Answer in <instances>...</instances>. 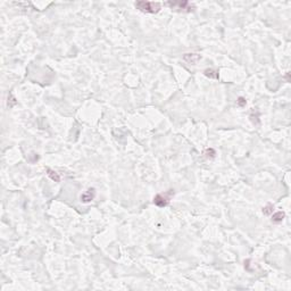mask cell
Instances as JSON below:
<instances>
[{
	"label": "cell",
	"mask_w": 291,
	"mask_h": 291,
	"mask_svg": "<svg viewBox=\"0 0 291 291\" xmlns=\"http://www.w3.org/2000/svg\"><path fill=\"white\" fill-rule=\"evenodd\" d=\"M203 74H205V76H207V78H218V72L217 71H215V69L213 68H207L203 71Z\"/></svg>",
	"instance_id": "cell-7"
},
{
	"label": "cell",
	"mask_w": 291,
	"mask_h": 291,
	"mask_svg": "<svg viewBox=\"0 0 291 291\" xmlns=\"http://www.w3.org/2000/svg\"><path fill=\"white\" fill-rule=\"evenodd\" d=\"M284 216H285V214L283 213V212H276V213H274L272 216V222L281 223L282 221H283V218H284Z\"/></svg>",
	"instance_id": "cell-8"
},
{
	"label": "cell",
	"mask_w": 291,
	"mask_h": 291,
	"mask_svg": "<svg viewBox=\"0 0 291 291\" xmlns=\"http://www.w3.org/2000/svg\"><path fill=\"white\" fill-rule=\"evenodd\" d=\"M250 119H251V122H253V124H256V125H258V124H259L258 115H253V114H251V115H250Z\"/></svg>",
	"instance_id": "cell-12"
},
{
	"label": "cell",
	"mask_w": 291,
	"mask_h": 291,
	"mask_svg": "<svg viewBox=\"0 0 291 291\" xmlns=\"http://www.w3.org/2000/svg\"><path fill=\"white\" fill-rule=\"evenodd\" d=\"M246 103H247V101H246V99H244L243 97H239V99L237 100V105H238L239 107H244L246 106Z\"/></svg>",
	"instance_id": "cell-11"
},
{
	"label": "cell",
	"mask_w": 291,
	"mask_h": 291,
	"mask_svg": "<svg viewBox=\"0 0 291 291\" xmlns=\"http://www.w3.org/2000/svg\"><path fill=\"white\" fill-rule=\"evenodd\" d=\"M135 8L146 14H157L159 13L160 9H162V3L141 0V1H137L135 3Z\"/></svg>",
	"instance_id": "cell-1"
},
{
	"label": "cell",
	"mask_w": 291,
	"mask_h": 291,
	"mask_svg": "<svg viewBox=\"0 0 291 291\" xmlns=\"http://www.w3.org/2000/svg\"><path fill=\"white\" fill-rule=\"evenodd\" d=\"M183 59H184L187 63L191 64V65H196V64L201 59V55H199V53H184V55H183Z\"/></svg>",
	"instance_id": "cell-4"
},
{
	"label": "cell",
	"mask_w": 291,
	"mask_h": 291,
	"mask_svg": "<svg viewBox=\"0 0 291 291\" xmlns=\"http://www.w3.org/2000/svg\"><path fill=\"white\" fill-rule=\"evenodd\" d=\"M166 6H168L171 9H176L178 12H183V13H191L196 9L193 3H190L187 0L183 1H168L165 3Z\"/></svg>",
	"instance_id": "cell-2"
},
{
	"label": "cell",
	"mask_w": 291,
	"mask_h": 291,
	"mask_svg": "<svg viewBox=\"0 0 291 291\" xmlns=\"http://www.w3.org/2000/svg\"><path fill=\"white\" fill-rule=\"evenodd\" d=\"M173 196H174V191L173 190H168L165 193H158L153 197V203L157 207H160V208L166 207L169 203Z\"/></svg>",
	"instance_id": "cell-3"
},
{
	"label": "cell",
	"mask_w": 291,
	"mask_h": 291,
	"mask_svg": "<svg viewBox=\"0 0 291 291\" xmlns=\"http://www.w3.org/2000/svg\"><path fill=\"white\" fill-rule=\"evenodd\" d=\"M285 78H287V81L290 82V73H287V75H285Z\"/></svg>",
	"instance_id": "cell-13"
},
{
	"label": "cell",
	"mask_w": 291,
	"mask_h": 291,
	"mask_svg": "<svg viewBox=\"0 0 291 291\" xmlns=\"http://www.w3.org/2000/svg\"><path fill=\"white\" fill-rule=\"evenodd\" d=\"M94 196H96V191H94L93 188H90L87 192L81 194V201L84 203H91L94 199Z\"/></svg>",
	"instance_id": "cell-5"
},
{
	"label": "cell",
	"mask_w": 291,
	"mask_h": 291,
	"mask_svg": "<svg viewBox=\"0 0 291 291\" xmlns=\"http://www.w3.org/2000/svg\"><path fill=\"white\" fill-rule=\"evenodd\" d=\"M46 171H47V175L49 176V178H50L53 181H55V182H59L60 181V176H59V174L56 172V171H53V169L49 168V167H48Z\"/></svg>",
	"instance_id": "cell-6"
},
{
	"label": "cell",
	"mask_w": 291,
	"mask_h": 291,
	"mask_svg": "<svg viewBox=\"0 0 291 291\" xmlns=\"http://www.w3.org/2000/svg\"><path fill=\"white\" fill-rule=\"evenodd\" d=\"M273 210H274V206H273L272 203H267L263 208V214L266 216H269L273 214Z\"/></svg>",
	"instance_id": "cell-9"
},
{
	"label": "cell",
	"mask_w": 291,
	"mask_h": 291,
	"mask_svg": "<svg viewBox=\"0 0 291 291\" xmlns=\"http://www.w3.org/2000/svg\"><path fill=\"white\" fill-rule=\"evenodd\" d=\"M203 155H205L206 158H210V159H213V158H215L216 151L214 150L213 148H207L206 150L203 151Z\"/></svg>",
	"instance_id": "cell-10"
}]
</instances>
